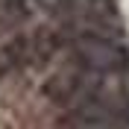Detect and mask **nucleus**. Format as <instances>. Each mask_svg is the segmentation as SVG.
<instances>
[{
	"label": "nucleus",
	"mask_w": 129,
	"mask_h": 129,
	"mask_svg": "<svg viewBox=\"0 0 129 129\" xmlns=\"http://www.w3.org/2000/svg\"><path fill=\"white\" fill-rule=\"evenodd\" d=\"M76 64L91 73H117L129 64V50L117 38L103 32H82L73 41Z\"/></svg>",
	"instance_id": "1"
},
{
	"label": "nucleus",
	"mask_w": 129,
	"mask_h": 129,
	"mask_svg": "<svg viewBox=\"0 0 129 129\" xmlns=\"http://www.w3.org/2000/svg\"><path fill=\"white\" fill-rule=\"evenodd\" d=\"M82 71L85 68H62L50 79H44V85H41L44 100L53 103V106H73L85 94V76H82Z\"/></svg>",
	"instance_id": "2"
},
{
	"label": "nucleus",
	"mask_w": 129,
	"mask_h": 129,
	"mask_svg": "<svg viewBox=\"0 0 129 129\" xmlns=\"http://www.w3.org/2000/svg\"><path fill=\"white\" fill-rule=\"evenodd\" d=\"M29 56H32V38L24 32H15L6 41H0V79H6L18 68H24Z\"/></svg>",
	"instance_id": "3"
},
{
	"label": "nucleus",
	"mask_w": 129,
	"mask_h": 129,
	"mask_svg": "<svg viewBox=\"0 0 129 129\" xmlns=\"http://www.w3.org/2000/svg\"><path fill=\"white\" fill-rule=\"evenodd\" d=\"M62 6L73 12V18L91 21V24H114L117 12H114V0H62Z\"/></svg>",
	"instance_id": "4"
},
{
	"label": "nucleus",
	"mask_w": 129,
	"mask_h": 129,
	"mask_svg": "<svg viewBox=\"0 0 129 129\" xmlns=\"http://www.w3.org/2000/svg\"><path fill=\"white\" fill-rule=\"evenodd\" d=\"M38 0H0V35L15 32L32 15V6Z\"/></svg>",
	"instance_id": "5"
},
{
	"label": "nucleus",
	"mask_w": 129,
	"mask_h": 129,
	"mask_svg": "<svg viewBox=\"0 0 129 129\" xmlns=\"http://www.w3.org/2000/svg\"><path fill=\"white\" fill-rule=\"evenodd\" d=\"M32 38V56H38V62H44V59H50L53 53H56L59 47V38H56V32L47 29V26H41V29H35L29 35Z\"/></svg>",
	"instance_id": "6"
},
{
	"label": "nucleus",
	"mask_w": 129,
	"mask_h": 129,
	"mask_svg": "<svg viewBox=\"0 0 129 129\" xmlns=\"http://www.w3.org/2000/svg\"><path fill=\"white\" fill-rule=\"evenodd\" d=\"M120 117H123V120L129 123V94L123 97V103H120Z\"/></svg>",
	"instance_id": "7"
}]
</instances>
